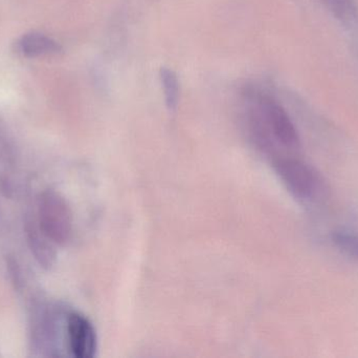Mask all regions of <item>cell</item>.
Returning <instances> with one entry per match:
<instances>
[{
  "label": "cell",
  "mask_w": 358,
  "mask_h": 358,
  "mask_svg": "<svg viewBox=\"0 0 358 358\" xmlns=\"http://www.w3.org/2000/svg\"><path fill=\"white\" fill-rule=\"evenodd\" d=\"M332 241L338 249L358 260V235L336 233L332 235Z\"/></svg>",
  "instance_id": "9"
},
{
  "label": "cell",
  "mask_w": 358,
  "mask_h": 358,
  "mask_svg": "<svg viewBox=\"0 0 358 358\" xmlns=\"http://www.w3.org/2000/svg\"><path fill=\"white\" fill-rule=\"evenodd\" d=\"M19 48L24 56L35 58L44 55L58 54L61 46L52 38L42 34H27L19 41Z\"/></svg>",
  "instance_id": "6"
},
{
  "label": "cell",
  "mask_w": 358,
  "mask_h": 358,
  "mask_svg": "<svg viewBox=\"0 0 358 358\" xmlns=\"http://www.w3.org/2000/svg\"><path fill=\"white\" fill-rule=\"evenodd\" d=\"M241 115L252 142L267 153L278 147L298 149L300 137L286 109L271 95L256 86L242 90Z\"/></svg>",
  "instance_id": "1"
},
{
  "label": "cell",
  "mask_w": 358,
  "mask_h": 358,
  "mask_svg": "<svg viewBox=\"0 0 358 358\" xmlns=\"http://www.w3.org/2000/svg\"><path fill=\"white\" fill-rule=\"evenodd\" d=\"M322 2H323L325 6H328L329 4L330 0H321Z\"/></svg>",
  "instance_id": "10"
},
{
  "label": "cell",
  "mask_w": 358,
  "mask_h": 358,
  "mask_svg": "<svg viewBox=\"0 0 358 358\" xmlns=\"http://www.w3.org/2000/svg\"><path fill=\"white\" fill-rule=\"evenodd\" d=\"M38 222L46 237L55 244L64 245L73 231V214L69 204L60 193L44 191L38 203Z\"/></svg>",
  "instance_id": "2"
},
{
  "label": "cell",
  "mask_w": 358,
  "mask_h": 358,
  "mask_svg": "<svg viewBox=\"0 0 358 358\" xmlns=\"http://www.w3.org/2000/svg\"><path fill=\"white\" fill-rule=\"evenodd\" d=\"M159 79L165 95L166 104L170 111H176L179 101V81L176 71L168 67H162Z\"/></svg>",
  "instance_id": "8"
},
{
  "label": "cell",
  "mask_w": 358,
  "mask_h": 358,
  "mask_svg": "<svg viewBox=\"0 0 358 358\" xmlns=\"http://www.w3.org/2000/svg\"><path fill=\"white\" fill-rule=\"evenodd\" d=\"M275 170L288 191L300 200H309L317 191L315 172L304 162L292 158H278Z\"/></svg>",
  "instance_id": "3"
},
{
  "label": "cell",
  "mask_w": 358,
  "mask_h": 358,
  "mask_svg": "<svg viewBox=\"0 0 358 358\" xmlns=\"http://www.w3.org/2000/svg\"><path fill=\"white\" fill-rule=\"evenodd\" d=\"M25 230H27L29 249L35 256L36 261L43 268H52L56 262L57 256L54 242L50 237H46L40 227L36 226L34 223H27Z\"/></svg>",
  "instance_id": "5"
},
{
  "label": "cell",
  "mask_w": 358,
  "mask_h": 358,
  "mask_svg": "<svg viewBox=\"0 0 358 358\" xmlns=\"http://www.w3.org/2000/svg\"><path fill=\"white\" fill-rule=\"evenodd\" d=\"M328 8L336 20L347 29L358 27V6L355 0H330Z\"/></svg>",
  "instance_id": "7"
},
{
  "label": "cell",
  "mask_w": 358,
  "mask_h": 358,
  "mask_svg": "<svg viewBox=\"0 0 358 358\" xmlns=\"http://www.w3.org/2000/svg\"><path fill=\"white\" fill-rule=\"evenodd\" d=\"M69 349L77 358H92L96 351V334L94 326L83 315L73 313L67 319Z\"/></svg>",
  "instance_id": "4"
}]
</instances>
